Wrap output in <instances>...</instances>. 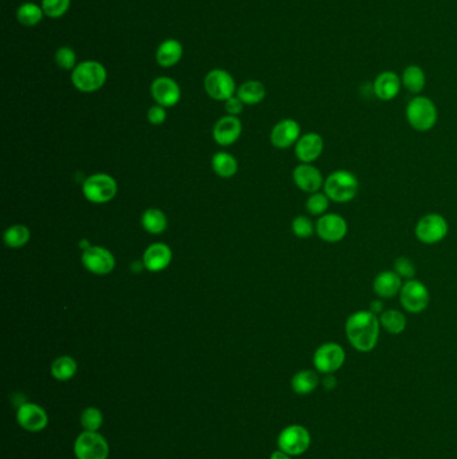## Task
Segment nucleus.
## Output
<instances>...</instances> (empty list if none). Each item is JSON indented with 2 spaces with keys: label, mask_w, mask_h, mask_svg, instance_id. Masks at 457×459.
Returning a JSON list of instances; mask_svg holds the SVG:
<instances>
[{
  "label": "nucleus",
  "mask_w": 457,
  "mask_h": 459,
  "mask_svg": "<svg viewBox=\"0 0 457 459\" xmlns=\"http://www.w3.org/2000/svg\"><path fill=\"white\" fill-rule=\"evenodd\" d=\"M82 263L90 273L106 275L115 268V256L105 247L90 246L82 253Z\"/></svg>",
  "instance_id": "nucleus-13"
},
{
  "label": "nucleus",
  "mask_w": 457,
  "mask_h": 459,
  "mask_svg": "<svg viewBox=\"0 0 457 459\" xmlns=\"http://www.w3.org/2000/svg\"><path fill=\"white\" fill-rule=\"evenodd\" d=\"M390 459H399V458H390Z\"/></svg>",
  "instance_id": "nucleus-44"
},
{
  "label": "nucleus",
  "mask_w": 457,
  "mask_h": 459,
  "mask_svg": "<svg viewBox=\"0 0 457 459\" xmlns=\"http://www.w3.org/2000/svg\"><path fill=\"white\" fill-rule=\"evenodd\" d=\"M244 103L238 96L231 97L229 100L226 101V111L228 112L229 115H240L243 112Z\"/></svg>",
  "instance_id": "nucleus-40"
},
{
  "label": "nucleus",
  "mask_w": 457,
  "mask_h": 459,
  "mask_svg": "<svg viewBox=\"0 0 457 459\" xmlns=\"http://www.w3.org/2000/svg\"><path fill=\"white\" fill-rule=\"evenodd\" d=\"M106 68L98 61L79 62L72 72V82L82 93H94L106 84Z\"/></svg>",
  "instance_id": "nucleus-3"
},
{
  "label": "nucleus",
  "mask_w": 457,
  "mask_h": 459,
  "mask_svg": "<svg viewBox=\"0 0 457 459\" xmlns=\"http://www.w3.org/2000/svg\"><path fill=\"white\" fill-rule=\"evenodd\" d=\"M82 192L87 201L96 204H103L115 199L118 192V186L110 175L96 173L86 179Z\"/></svg>",
  "instance_id": "nucleus-7"
},
{
  "label": "nucleus",
  "mask_w": 457,
  "mask_h": 459,
  "mask_svg": "<svg viewBox=\"0 0 457 459\" xmlns=\"http://www.w3.org/2000/svg\"><path fill=\"white\" fill-rule=\"evenodd\" d=\"M402 81L394 72H382L377 75L373 84V92L381 101L394 100L400 94Z\"/></svg>",
  "instance_id": "nucleus-21"
},
{
  "label": "nucleus",
  "mask_w": 457,
  "mask_h": 459,
  "mask_svg": "<svg viewBox=\"0 0 457 459\" xmlns=\"http://www.w3.org/2000/svg\"><path fill=\"white\" fill-rule=\"evenodd\" d=\"M56 63L63 70H74L77 63V54L69 46L59 47L56 53Z\"/></svg>",
  "instance_id": "nucleus-37"
},
{
  "label": "nucleus",
  "mask_w": 457,
  "mask_h": 459,
  "mask_svg": "<svg viewBox=\"0 0 457 459\" xmlns=\"http://www.w3.org/2000/svg\"><path fill=\"white\" fill-rule=\"evenodd\" d=\"M330 199L325 192L310 194V198L306 201V210L310 215L322 216L328 213Z\"/></svg>",
  "instance_id": "nucleus-33"
},
{
  "label": "nucleus",
  "mask_w": 457,
  "mask_h": 459,
  "mask_svg": "<svg viewBox=\"0 0 457 459\" xmlns=\"http://www.w3.org/2000/svg\"><path fill=\"white\" fill-rule=\"evenodd\" d=\"M43 16H44V13H43L42 6H38V4L30 3V1L23 3L16 11L18 22L26 27H32V26L39 25L43 20Z\"/></svg>",
  "instance_id": "nucleus-29"
},
{
  "label": "nucleus",
  "mask_w": 457,
  "mask_h": 459,
  "mask_svg": "<svg viewBox=\"0 0 457 459\" xmlns=\"http://www.w3.org/2000/svg\"><path fill=\"white\" fill-rule=\"evenodd\" d=\"M244 105H257L264 100L266 87L260 81H247L238 89L236 94Z\"/></svg>",
  "instance_id": "nucleus-27"
},
{
  "label": "nucleus",
  "mask_w": 457,
  "mask_h": 459,
  "mask_svg": "<svg viewBox=\"0 0 457 459\" xmlns=\"http://www.w3.org/2000/svg\"><path fill=\"white\" fill-rule=\"evenodd\" d=\"M291 230H292L294 235H297L298 238H302V239H306V238H310L314 234L315 225L309 216L300 215L292 220Z\"/></svg>",
  "instance_id": "nucleus-36"
},
{
  "label": "nucleus",
  "mask_w": 457,
  "mask_h": 459,
  "mask_svg": "<svg viewBox=\"0 0 457 459\" xmlns=\"http://www.w3.org/2000/svg\"><path fill=\"white\" fill-rule=\"evenodd\" d=\"M150 93L157 105L164 108H172L177 105L181 99V89L179 84L169 77L156 78L150 85Z\"/></svg>",
  "instance_id": "nucleus-15"
},
{
  "label": "nucleus",
  "mask_w": 457,
  "mask_h": 459,
  "mask_svg": "<svg viewBox=\"0 0 457 459\" xmlns=\"http://www.w3.org/2000/svg\"><path fill=\"white\" fill-rule=\"evenodd\" d=\"M300 139V124L292 118L282 120L272 128L271 143L275 148L286 149L291 145L298 143Z\"/></svg>",
  "instance_id": "nucleus-18"
},
{
  "label": "nucleus",
  "mask_w": 457,
  "mask_h": 459,
  "mask_svg": "<svg viewBox=\"0 0 457 459\" xmlns=\"http://www.w3.org/2000/svg\"><path fill=\"white\" fill-rule=\"evenodd\" d=\"M143 266L146 270L157 273L165 270L172 262V250L164 244H150L143 253Z\"/></svg>",
  "instance_id": "nucleus-22"
},
{
  "label": "nucleus",
  "mask_w": 457,
  "mask_h": 459,
  "mask_svg": "<svg viewBox=\"0 0 457 459\" xmlns=\"http://www.w3.org/2000/svg\"><path fill=\"white\" fill-rule=\"evenodd\" d=\"M81 425L85 431H98L103 425V415L97 407H87L82 411Z\"/></svg>",
  "instance_id": "nucleus-35"
},
{
  "label": "nucleus",
  "mask_w": 457,
  "mask_h": 459,
  "mask_svg": "<svg viewBox=\"0 0 457 459\" xmlns=\"http://www.w3.org/2000/svg\"><path fill=\"white\" fill-rule=\"evenodd\" d=\"M349 226L342 215L335 213H326L319 216L315 223L316 235L326 244H338L347 235Z\"/></svg>",
  "instance_id": "nucleus-11"
},
{
  "label": "nucleus",
  "mask_w": 457,
  "mask_h": 459,
  "mask_svg": "<svg viewBox=\"0 0 457 459\" xmlns=\"http://www.w3.org/2000/svg\"><path fill=\"white\" fill-rule=\"evenodd\" d=\"M30 237H31V234L26 226L15 225V226H11L6 230L4 244H7L8 247L19 249V247H23L25 244H29Z\"/></svg>",
  "instance_id": "nucleus-32"
},
{
  "label": "nucleus",
  "mask_w": 457,
  "mask_h": 459,
  "mask_svg": "<svg viewBox=\"0 0 457 459\" xmlns=\"http://www.w3.org/2000/svg\"><path fill=\"white\" fill-rule=\"evenodd\" d=\"M345 360H346V352L342 345L330 341L316 348L313 356V364L318 372L329 375L341 370L345 364Z\"/></svg>",
  "instance_id": "nucleus-10"
},
{
  "label": "nucleus",
  "mask_w": 457,
  "mask_h": 459,
  "mask_svg": "<svg viewBox=\"0 0 457 459\" xmlns=\"http://www.w3.org/2000/svg\"><path fill=\"white\" fill-rule=\"evenodd\" d=\"M78 365L72 356H59L51 364V375L59 382H67L77 373Z\"/></svg>",
  "instance_id": "nucleus-30"
},
{
  "label": "nucleus",
  "mask_w": 457,
  "mask_h": 459,
  "mask_svg": "<svg viewBox=\"0 0 457 459\" xmlns=\"http://www.w3.org/2000/svg\"><path fill=\"white\" fill-rule=\"evenodd\" d=\"M242 134V122L236 115L221 117L214 127V139L221 146L232 145Z\"/></svg>",
  "instance_id": "nucleus-19"
},
{
  "label": "nucleus",
  "mask_w": 457,
  "mask_h": 459,
  "mask_svg": "<svg viewBox=\"0 0 457 459\" xmlns=\"http://www.w3.org/2000/svg\"><path fill=\"white\" fill-rule=\"evenodd\" d=\"M322 384L325 389H334L335 386H337V379L333 373H329V375H325L323 380H322Z\"/></svg>",
  "instance_id": "nucleus-42"
},
{
  "label": "nucleus",
  "mask_w": 457,
  "mask_h": 459,
  "mask_svg": "<svg viewBox=\"0 0 457 459\" xmlns=\"http://www.w3.org/2000/svg\"><path fill=\"white\" fill-rule=\"evenodd\" d=\"M325 149V142L321 134L315 132H309L300 136L298 143L295 144V156L300 163L313 164L315 160L321 158Z\"/></svg>",
  "instance_id": "nucleus-17"
},
{
  "label": "nucleus",
  "mask_w": 457,
  "mask_h": 459,
  "mask_svg": "<svg viewBox=\"0 0 457 459\" xmlns=\"http://www.w3.org/2000/svg\"><path fill=\"white\" fill-rule=\"evenodd\" d=\"M449 232L448 220L442 214L430 213L421 216L415 226L416 238L424 244H440Z\"/></svg>",
  "instance_id": "nucleus-6"
},
{
  "label": "nucleus",
  "mask_w": 457,
  "mask_h": 459,
  "mask_svg": "<svg viewBox=\"0 0 457 459\" xmlns=\"http://www.w3.org/2000/svg\"><path fill=\"white\" fill-rule=\"evenodd\" d=\"M311 445V435L300 425H291L281 431L278 436V447L291 457L304 454Z\"/></svg>",
  "instance_id": "nucleus-9"
},
{
  "label": "nucleus",
  "mask_w": 457,
  "mask_h": 459,
  "mask_svg": "<svg viewBox=\"0 0 457 459\" xmlns=\"http://www.w3.org/2000/svg\"><path fill=\"white\" fill-rule=\"evenodd\" d=\"M378 317H380L381 328L385 329L390 334L397 336L406 329L408 320H406V316L399 309H386Z\"/></svg>",
  "instance_id": "nucleus-24"
},
{
  "label": "nucleus",
  "mask_w": 457,
  "mask_h": 459,
  "mask_svg": "<svg viewBox=\"0 0 457 459\" xmlns=\"http://www.w3.org/2000/svg\"><path fill=\"white\" fill-rule=\"evenodd\" d=\"M399 298L405 312L411 315H420L427 310L430 302V294L425 284H423L420 279L412 278L402 284Z\"/></svg>",
  "instance_id": "nucleus-5"
},
{
  "label": "nucleus",
  "mask_w": 457,
  "mask_h": 459,
  "mask_svg": "<svg viewBox=\"0 0 457 459\" xmlns=\"http://www.w3.org/2000/svg\"><path fill=\"white\" fill-rule=\"evenodd\" d=\"M141 223L145 231L153 235L162 234L168 226L167 216L158 208H148L141 216Z\"/></svg>",
  "instance_id": "nucleus-28"
},
{
  "label": "nucleus",
  "mask_w": 457,
  "mask_h": 459,
  "mask_svg": "<svg viewBox=\"0 0 457 459\" xmlns=\"http://www.w3.org/2000/svg\"><path fill=\"white\" fill-rule=\"evenodd\" d=\"M292 179L295 186L298 187L300 191L307 194L319 192V189L323 188L325 184L322 172L313 164H306V163H300V165L295 167L292 172Z\"/></svg>",
  "instance_id": "nucleus-16"
},
{
  "label": "nucleus",
  "mask_w": 457,
  "mask_h": 459,
  "mask_svg": "<svg viewBox=\"0 0 457 459\" xmlns=\"http://www.w3.org/2000/svg\"><path fill=\"white\" fill-rule=\"evenodd\" d=\"M18 425L29 432H39L49 425V416L41 405L35 403H22L16 411Z\"/></svg>",
  "instance_id": "nucleus-14"
},
{
  "label": "nucleus",
  "mask_w": 457,
  "mask_h": 459,
  "mask_svg": "<svg viewBox=\"0 0 457 459\" xmlns=\"http://www.w3.org/2000/svg\"><path fill=\"white\" fill-rule=\"evenodd\" d=\"M401 81H402V87H405L409 93L420 94L425 87L427 78H425V73L420 66L411 65L405 68Z\"/></svg>",
  "instance_id": "nucleus-25"
},
{
  "label": "nucleus",
  "mask_w": 457,
  "mask_h": 459,
  "mask_svg": "<svg viewBox=\"0 0 457 459\" xmlns=\"http://www.w3.org/2000/svg\"><path fill=\"white\" fill-rule=\"evenodd\" d=\"M165 120H167V112L164 106L155 105L148 111V121L152 125H161L165 122Z\"/></svg>",
  "instance_id": "nucleus-39"
},
{
  "label": "nucleus",
  "mask_w": 457,
  "mask_h": 459,
  "mask_svg": "<svg viewBox=\"0 0 457 459\" xmlns=\"http://www.w3.org/2000/svg\"><path fill=\"white\" fill-rule=\"evenodd\" d=\"M270 459H291V455H288L287 453L282 451V450H276V451L272 453Z\"/></svg>",
  "instance_id": "nucleus-43"
},
{
  "label": "nucleus",
  "mask_w": 457,
  "mask_h": 459,
  "mask_svg": "<svg viewBox=\"0 0 457 459\" xmlns=\"http://www.w3.org/2000/svg\"><path fill=\"white\" fill-rule=\"evenodd\" d=\"M207 94L216 101H227L235 96L236 84L233 77L223 69H214L204 78Z\"/></svg>",
  "instance_id": "nucleus-12"
},
{
  "label": "nucleus",
  "mask_w": 457,
  "mask_h": 459,
  "mask_svg": "<svg viewBox=\"0 0 457 459\" xmlns=\"http://www.w3.org/2000/svg\"><path fill=\"white\" fill-rule=\"evenodd\" d=\"M72 0H42L43 13L51 19H58L66 14L70 8Z\"/></svg>",
  "instance_id": "nucleus-34"
},
{
  "label": "nucleus",
  "mask_w": 457,
  "mask_h": 459,
  "mask_svg": "<svg viewBox=\"0 0 457 459\" xmlns=\"http://www.w3.org/2000/svg\"><path fill=\"white\" fill-rule=\"evenodd\" d=\"M380 332V317L375 316L369 309L352 313L345 322V334L349 344L362 353L372 352L377 346Z\"/></svg>",
  "instance_id": "nucleus-1"
},
{
  "label": "nucleus",
  "mask_w": 457,
  "mask_h": 459,
  "mask_svg": "<svg viewBox=\"0 0 457 459\" xmlns=\"http://www.w3.org/2000/svg\"><path fill=\"white\" fill-rule=\"evenodd\" d=\"M402 278L394 270H384L377 274L373 281V291L381 300L394 298L400 294Z\"/></svg>",
  "instance_id": "nucleus-20"
},
{
  "label": "nucleus",
  "mask_w": 457,
  "mask_h": 459,
  "mask_svg": "<svg viewBox=\"0 0 457 459\" xmlns=\"http://www.w3.org/2000/svg\"><path fill=\"white\" fill-rule=\"evenodd\" d=\"M323 192L334 203H349L357 198L359 180L354 173L347 170H337L325 179Z\"/></svg>",
  "instance_id": "nucleus-2"
},
{
  "label": "nucleus",
  "mask_w": 457,
  "mask_h": 459,
  "mask_svg": "<svg viewBox=\"0 0 457 459\" xmlns=\"http://www.w3.org/2000/svg\"><path fill=\"white\" fill-rule=\"evenodd\" d=\"M77 459H108L109 444L98 431H84L74 444Z\"/></svg>",
  "instance_id": "nucleus-8"
},
{
  "label": "nucleus",
  "mask_w": 457,
  "mask_h": 459,
  "mask_svg": "<svg viewBox=\"0 0 457 459\" xmlns=\"http://www.w3.org/2000/svg\"><path fill=\"white\" fill-rule=\"evenodd\" d=\"M369 310L372 312V313H374L375 316H380L385 309H384V302H382V300L381 298H378V300H374V301L371 302V305H369Z\"/></svg>",
  "instance_id": "nucleus-41"
},
{
  "label": "nucleus",
  "mask_w": 457,
  "mask_h": 459,
  "mask_svg": "<svg viewBox=\"0 0 457 459\" xmlns=\"http://www.w3.org/2000/svg\"><path fill=\"white\" fill-rule=\"evenodd\" d=\"M319 384V377L311 370H303L295 373L291 379V388L297 395H309L314 392Z\"/></svg>",
  "instance_id": "nucleus-26"
},
{
  "label": "nucleus",
  "mask_w": 457,
  "mask_h": 459,
  "mask_svg": "<svg viewBox=\"0 0 457 459\" xmlns=\"http://www.w3.org/2000/svg\"><path fill=\"white\" fill-rule=\"evenodd\" d=\"M184 54V47L177 39H167L158 46L156 61L161 68L176 66Z\"/></svg>",
  "instance_id": "nucleus-23"
},
{
  "label": "nucleus",
  "mask_w": 457,
  "mask_h": 459,
  "mask_svg": "<svg viewBox=\"0 0 457 459\" xmlns=\"http://www.w3.org/2000/svg\"><path fill=\"white\" fill-rule=\"evenodd\" d=\"M393 270L400 275L402 279L408 281L415 278L416 266L413 260L408 257H399L394 260Z\"/></svg>",
  "instance_id": "nucleus-38"
},
{
  "label": "nucleus",
  "mask_w": 457,
  "mask_h": 459,
  "mask_svg": "<svg viewBox=\"0 0 457 459\" xmlns=\"http://www.w3.org/2000/svg\"><path fill=\"white\" fill-rule=\"evenodd\" d=\"M212 168L220 177H232L238 172V161L226 152H219L212 158Z\"/></svg>",
  "instance_id": "nucleus-31"
},
{
  "label": "nucleus",
  "mask_w": 457,
  "mask_h": 459,
  "mask_svg": "<svg viewBox=\"0 0 457 459\" xmlns=\"http://www.w3.org/2000/svg\"><path fill=\"white\" fill-rule=\"evenodd\" d=\"M408 124L417 132H428L437 124L439 112L435 102L425 96H416L406 105Z\"/></svg>",
  "instance_id": "nucleus-4"
}]
</instances>
